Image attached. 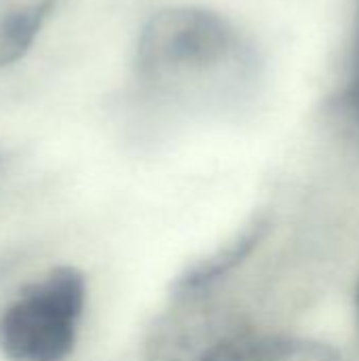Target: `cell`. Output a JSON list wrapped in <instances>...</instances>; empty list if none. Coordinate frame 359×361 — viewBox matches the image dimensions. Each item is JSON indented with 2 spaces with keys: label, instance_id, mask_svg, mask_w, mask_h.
I'll return each mask as SVG.
<instances>
[{
  "label": "cell",
  "instance_id": "52a82bcc",
  "mask_svg": "<svg viewBox=\"0 0 359 361\" xmlns=\"http://www.w3.org/2000/svg\"><path fill=\"white\" fill-rule=\"evenodd\" d=\"M336 112L345 121L347 129L358 137L359 142V0L355 8V27H353V42H351V57H349V74L345 87L339 91Z\"/></svg>",
  "mask_w": 359,
  "mask_h": 361
},
{
  "label": "cell",
  "instance_id": "277c9868",
  "mask_svg": "<svg viewBox=\"0 0 359 361\" xmlns=\"http://www.w3.org/2000/svg\"><path fill=\"white\" fill-rule=\"evenodd\" d=\"M269 228H271V216L264 212L254 214L231 239H226L214 252L205 254L203 258H199L190 267H186L171 283L169 296L199 294V292L216 290V286L222 281V277H226L231 271H235L258 247V243L267 237Z\"/></svg>",
  "mask_w": 359,
  "mask_h": 361
},
{
  "label": "cell",
  "instance_id": "5b68a950",
  "mask_svg": "<svg viewBox=\"0 0 359 361\" xmlns=\"http://www.w3.org/2000/svg\"><path fill=\"white\" fill-rule=\"evenodd\" d=\"M57 4L59 0H0V70L30 51Z\"/></svg>",
  "mask_w": 359,
  "mask_h": 361
},
{
  "label": "cell",
  "instance_id": "8992f818",
  "mask_svg": "<svg viewBox=\"0 0 359 361\" xmlns=\"http://www.w3.org/2000/svg\"><path fill=\"white\" fill-rule=\"evenodd\" d=\"M243 361H343L326 343L288 336H262Z\"/></svg>",
  "mask_w": 359,
  "mask_h": 361
},
{
  "label": "cell",
  "instance_id": "7a4b0ae2",
  "mask_svg": "<svg viewBox=\"0 0 359 361\" xmlns=\"http://www.w3.org/2000/svg\"><path fill=\"white\" fill-rule=\"evenodd\" d=\"M87 302L85 275L57 267L25 286L0 313V351L11 361H63Z\"/></svg>",
  "mask_w": 359,
  "mask_h": 361
},
{
  "label": "cell",
  "instance_id": "3957f363",
  "mask_svg": "<svg viewBox=\"0 0 359 361\" xmlns=\"http://www.w3.org/2000/svg\"><path fill=\"white\" fill-rule=\"evenodd\" d=\"M212 292L169 296V307L148 328L146 361H243L264 334Z\"/></svg>",
  "mask_w": 359,
  "mask_h": 361
},
{
  "label": "cell",
  "instance_id": "9c48e42d",
  "mask_svg": "<svg viewBox=\"0 0 359 361\" xmlns=\"http://www.w3.org/2000/svg\"><path fill=\"white\" fill-rule=\"evenodd\" d=\"M2 167H4V159H2V154H0V173H2Z\"/></svg>",
  "mask_w": 359,
  "mask_h": 361
},
{
  "label": "cell",
  "instance_id": "6da1fadb",
  "mask_svg": "<svg viewBox=\"0 0 359 361\" xmlns=\"http://www.w3.org/2000/svg\"><path fill=\"white\" fill-rule=\"evenodd\" d=\"M138 82L186 106L233 104L256 89L254 44L224 15L205 6H167L142 27L135 44Z\"/></svg>",
  "mask_w": 359,
  "mask_h": 361
},
{
  "label": "cell",
  "instance_id": "ba28073f",
  "mask_svg": "<svg viewBox=\"0 0 359 361\" xmlns=\"http://www.w3.org/2000/svg\"><path fill=\"white\" fill-rule=\"evenodd\" d=\"M355 311H358V319H359V283H358V292H355Z\"/></svg>",
  "mask_w": 359,
  "mask_h": 361
}]
</instances>
